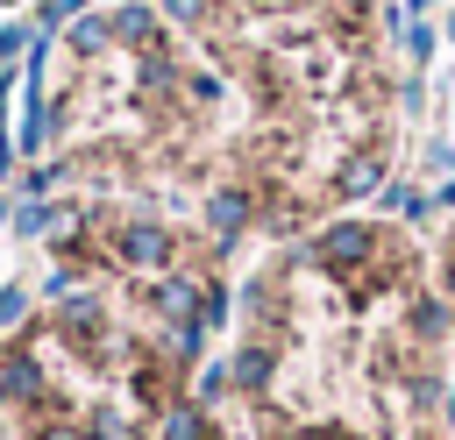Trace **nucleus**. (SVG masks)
<instances>
[{"label":"nucleus","instance_id":"f257e3e1","mask_svg":"<svg viewBox=\"0 0 455 440\" xmlns=\"http://www.w3.org/2000/svg\"><path fill=\"white\" fill-rule=\"evenodd\" d=\"M370 248H377V234H370V227H355V220H341V227H327V234L313 241V255H320L327 270H341V277H348Z\"/></svg>","mask_w":455,"mask_h":440},{"label":"nucleus","instance_id":"f03ea898","mask_svg":"<svg viewBox=\"0 0 455 440\" xmlns=\"http://www.w3.org/2000/svg\"><path fill=\"white\" fill-rule=\"evenodd\" d=\"M121 255H128V263H149V270H156V263L171 255V234H164L156 220H135V227L121 234Z\"/></svg>","mask_w":455,"mask_h":440},{"label":"nucleus","instance_id":"7ed1b4c3","mask_svg":"<svg viewBox=\"0 0 455 440\" xmlns=\"http://www.w3.org/2000/svg\"><path fill=\"white\" fill-rule=\"evenodd\" d=\"M206 220H213V234H242V220H249V192L220 185V192L206 199Z\"/></svg>","mask_w":455,"mask_h":440},{"label":"nucleus","instance_id":"20e7f679","mask_svg":"<svg viewBox=\"0 0 455 440\" xmlns=\"http://www.w3.org/2000/svg\"><path fill=\"white\" fill-rule=\"evenodd\" d=\"M36 390H43V369H36L28 348H14L7 369H0V397H36Z\"/></svg>","mask_w":455,"mask_h":440},{"label":"nucleus","instance_id":"39448f33","mask_svg":"<svg viewBox=\"0 0 455 440\" xmlns=\"http://www.w3.org/2000/svg\"><path fill=\"white\" fill-rule=\"evenodd\" d=\"M107 28H114L121 43H135V50H149V43H156V14H149V7H114V21H107Z\"/></svg>","mask_w":455,"mask_h":440},{"label":"nucleus","instance_id":"423d86ee","mask_svg":"<svg viewBox=\"0 0 455 440\" xmlns=\"http://www.w3.org/2000/svg\"><path fill=\"white\" fill-rule=\"evenodd\" d=\"M228 376H235L242 390H263V383H270V348H263V341H249V348L235 355V369H228Z\"/></svg>","mask_w":455,"mask_h":440},{"label":"nucleus","instance_id":"0eeeda50","mask_svg":"<svg viewBox=\"0 0 455 440\" xmlns=\"http://www.w3.org/2000/svg\"><path fill=\"white\" fill-rule=\"evenodd\" d=\"M377 185H384V163H377V156H355V163L341 170V192H348V199H370Z\"/></svg>","mask_w":455,"mask_h":440},{"label":"nucleus","instance_id":"6e6552de","mask_svg":"<svg viewBox=\"0 0 455 440\" xmlns=\"http://www.w3.org/2000/svg\"><path fill=\"white\" fill-rule=\"evenodd\" d=\"M164 440H206V412L199 405H171L164 412Z\"/></svg>","mask_w":455,"mask_h":440},{"label":"nucleus","instance_id":"1a4fd4ad","mask_svg":"<svg viewBox=\"0 0 455 440\" xmlns=\"http://www.w3.org/2000/svg\"><path fill=\"white\" fill-rule=\"evenodd\" d=\"M43 135H50V114H43V99L28 92V106H21V135H14V142L36 156V149H43Z\"/></svg>","mask_w":455,"mask_h":440},{"label":"nucleus","instance_id":"9d476101","mask_svg":"<svg viewBox=\"0 0 455 440\" xmlns=\"http://www.w3.org/2000/svg\"><path fill=\"white\" fill-rule=\"evenodd\" d=\"M107 35H114V28H107V21H92V14H78V21H71V50H78V57L107 50Z\"/></svg>","mask_w":455,"mask_h":440},{"label":"nucleus","instance_id":"9b49d317","mask_svg":"<svg viewBox=\"0 0 455 440\" xmlns=\"http://www.w3.org/2000/svg\"><path fill=\"white\" fill-rule=\"evenodd\" d=\"M156 312H171V319H192V312H199V291H192V284H164V291H156Z\"/></svg>","mask_w":455,"mask_h":440},{"label":"nucleus","instance_id":"f8f14e48","mask_svg":"<svg viewBox=\"0 0 455 440\" xmlns=\"http://www.w3.org/2000/svg\"><path fill=\"white\" fill-rule=\"evenodd\" d=\"M100 326V298H64V334H92Z\"/></svg>","mask_w":455,"mask_h":440},{"label":"nucleus","instance_id":"ddd939ff","mask_svg":"<svg viewBox=\"0 0 455 440\" xmlns=\"http://www.w3.org/2000/svg\"><path fill=\"white\" fill-rule=\"evenodd\" d=\"M92 440H135V426H128L114 405H100V412H92Z\"/></svg>","mask_w":455,"mask_h":440},{"label":"nucleus","instance_id":"4468645a","mask_svg":"<svg viewBox=\"0 0 455 440\" xmlns=\"http://www.w3.org/2000/svg\"><path fill=\"white\" fill-rule=\"evenodd\" d=\"M21 312H28V291H21V284H7V291H0V334H7Z\"/></svg>","mask_w":455,"mask_h":440},{"label":"nucleus","instance_id":"2eb2a0df","mask_svg":"<svg viewBox=\"0 0 455 440\" xmlns=\"http://www.w3.org/2000/svg\"><path fill=\"white\" fill-rule=\"evenodd\" d=\"M412 326H419V334H441V326H448V312H441L434 298H419V305H412Z\"/></svg>","mask_w":455,"mask_h":440},{"label":"nucleus","instance_id":"dca6fc26","mask_svg":"<svg viewBox=\"0 0 455 440\" xmlns=\"http://www.w3.org/2000/svg\"><path fill=\"white\" fill-rule=\"evenodd\" d=\"M405 50L427 64V57H434V28H405Z\"/></svg>","mask_w":455,"mask_h":440},{"label":"nucleus","instance_id":"f3484780","mask_svg":"<svg viewBox=\"0 0 455 440\" xmlns=\"http://www.w3.org/2000/svg\"><path fill=\"white\" fill-rule=\"evenodd\" d=\"M228 383H235V376H228V369H206V376H199V397H220V390H228Z\"/></svg>","mask_w":455,"mask_h":440},{"label":"nucleus","instance_id":"a211bd4d","mask_svg":"<svg viewBox=\"0 0 455 440\" xmlns=\"http://www.w3.org/2000/svg\"><path fill=\"white\" fill-rule=\"evenodd\" d=\"M164 7H171L178 21H199V14H206V0H164Z\"/></svg>","mask_w":455,"mask_h":440},{"label":"nucleus","instance_id":"6ab92c4d","mask_svg":"<svg viewBox=\"0 0 455 440\" xmlns=\"http://www.w3.org/2000/svg\"><path fill=\"white\" fill-rule=\"evenodd\" d=\"M36 440H85V433H78V426H43Z\"/></svg>","mask_w":455,"mask_h":440},{"label":"nucleus","instance_id":"aec40b11","mask_svg":"<svg viewBox=\"0 0 455 440\" xmlns=\"http://www.w3.org/2000/svg\"><path fill=\"white\" fill-rule=\"evenodd\" d=\"M277 440H313V433H277Z\"/></svg>","mask_w":455,"mask_h":440},{"label":"nucleus","instance_id":"412c9836","mask_svg":"<svg viewBox=\"0 0 455 440\" xmlns=\"http://www.w3.org/2000/svg\"><path fill=\"white\" fill-rule=\"evenodd\" d=\"M448 291H455V255H448Z\"/></svg>","mask_w":455,"mask_h":440},{"label":"nucleus","instance_id":"4be33fe9","mask_svg":"<svg viewBox=\"0 0 455 440\" xmlns=\"http://www.w3.org/2000/svg\"><path fill=\"white\" fill-rule=\"evenodd\" d=\"M448 419H455V390H448Z\"/></svg>","mask_w":455,"mask_h":440},{"label":"nucleus","instance_id":"5701e85b","mask_svg":"<svg viewBox=\"0 0 455 440\" xmlns=\"http://www.w3.org/2000/svg\"><path fill=\"white\" fill-rule=\"evenodd\" d=\"M0 220H7V206H0Z\"/></svg>","mask_w":455,"mask_h":440},{"label":"nucleus","instance_id":"b1692460","mask_svg":"<svg viewBox=\"0 0 455 440\" xmlns=\"http://www.w3.org/2000/svg\"><path fill=\"white\" fill-rule=\"evenodd\" d=\"M448 35H455V21H448Z\"/></svg>","mask_w":455,"mask_h":440}]
</instances>
